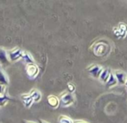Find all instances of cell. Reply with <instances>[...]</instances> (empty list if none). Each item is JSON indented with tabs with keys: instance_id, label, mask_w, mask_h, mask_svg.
Instances as JSON below:
<instances>
[{
	"instance_id": "9c48e42d",
	"label": "cell",
	"mask_w": 127,
	"mask_h": 123,
	"mask_svg": "<svg viewBox=\"0 0 127 123\" xmlns=\"http://www.w3.org/2000/svg\"><path fill=\"white\" fill-rule=\"evenodd\" d=\"M48 103L52 108H57L60 105V100L55 95H49L48 96Z\"/></svg>"
},
{
	"instance_id": "4fadbf2b",
	"label": "cell",
	"mask_w": 127,
	"mask_h": 123,
	"mask_svg": "<svg viewBox=\"0 0 127 123\" xmlns=\"http://www.w3.org/2000/svg\"><path fill=\"white\" fill-rule=\"evenodd\" d=\"M22 59H23V61L25 62V63H27V65H28V64L35 63V61H34L33 56H32L29 52H26V51H24V56H23Z\"/></svg>"
},
{
	"instance_id": "277c9868",
	"label": "cell",
	"mask_w": 127,
	"mask_h": 123,
	"mask_svg": "<svg viewBox=\"0 0 127 123\" xmlns=\"http://www.w3.org/2000/svg\"><path fill=\"white\" fill-rule=\"evenodd\" d=\"M106 49H107L106 44H103L101 42H99V43L95 44V46L94 48V53L96 56H100L106 53Z\"/></svg>"
},
{
	"instance_id": "52a82bcc",
	"label": "cell",
	"mask_w": 127,
	"mask_h": 123,
	"mask_svg": "<svg viewBox=\"0 0 127 123\" xmlns=\"http://www.w3.org/2000/svg\"><path fill=\"white\" fill-rule=\"evenodd\" d=\"M113 75L116 77V79H117V82L119 84H126L127 81V76L126 73L122 72V71H116V72L113 73Z\"/></svg>"
},
{
	"instance_id": "2e32d148",
	"label": "cell",
	"mask_w": 127,
	"mask_h": 123,
	"mask_svg": "<svg viewBox=\"0 0 127 123\" xmlns=\"http://www.w3.org/2000/svg\"><path fill=\"white\" fill-rule=\"evenodd\" d=\"M11 98L9 97L8 95L6 94V93L3 94H0V107H3L9 101H10Z\"/></svg>"
},
{
	"instance_id": "d6986e66",
	"label": "cell",
	"mask_w": 127,
	"mask_h": 123,
	"mask_svg": "<svg viewBox=\"0 0 127 123\" xmlns=\"http://www.w3.org/2000/svg\"><path fill=\"white\" fill-rule=\"evenodd\" d=\"M6 93V87L0 84V94H3Z\"/></svg>"
},
{
	"instance_id": "30bf717a",
	"label": "cell",
	"mask_w": 127,
	"mask_h": 123,
	"mask_svg": "<svg viewBox=\"0 0 127 123\" xmlns=\"http://www.w3.org/2000/svg\"><path fill=\"white\" fill-rule=\"evenodd\" d=\"M21 98H22L23 102H24V106H25L26 108L31 107V105L33 104V102H34L33 100L30 97V94H23L22 95H21Z\"/></svg>"
},
{
	"instance_id": "8992f818",
	"label": "cell",
	"mask_w": 127,
	"mask_h": 123,
	"mask_svg": "<svg viewBox=\"0 0 127 123\" xmlns=\"http://www.w3.org/2000/svg\"><path fill=\"white\" fill-rule=\"evenodd\" d=\"M87 70L89 71V73H90L94 77L98 78L100 76L103 69L99 65H92L91 67H89L88 69H87Z\"/></svg>"
},
{
	"instance_id": "6da1fadb",
	"label": "cell",
	"mask_w": 127,
	"mask_h": 123,
	"mask_svg": "<svg viewBox=\"0 0 127 123\" xmlns=\"http://www.w3.org/2000/svg\"><path fill=\"white\" fill-rule=\"evenodd\" d=\"M24 51L19 48H15L8 52V57L10 62H17L23 57Z\"/></svg>"
},
{
	"instance_id": "7a4b0ae2",
	"label": "cell",
	"mask_w": 127,
	"mask_h": 123,
	"mask_svg": "<svg viewBox=\"0 0 127 123\" xmlns=\"http://www.w3.org/2000/svg\"><path fill=\"white\" fill-rule=\"evenodd\" d=\"M60 103L62 106L63 107H68L70 105H72L74 101V97L72 94L70 93H64L61 95L60 99Z\"/></svg>"
},
{
	"instance_id": "9a60e30c",
	"label": "cell",
	"mask_w": 127,
	"mask_h": 123,
	"mask_svg": "<svg viewBox=\"0 0 127 123\" xmlns=\"http://www.w3.org/2000/svg\"><path fill=\"white\" fill-rule=\"evenodd\" d=\"M110 74H111L110 69H103L100 76H99V79H100L102 82H106L109 76H110Z\"/></svg>"
},
{
	"instance_id": "7c38bea8",
	"label": "cell",
	"mask_w": 127,
	"mask_h": 123,
	"mask_svg": "<svg viewBox=\"0 0 127 123\" xmlns=\"http://www.w3.org/2000/svg\"><path fill=\"white\" fill-rule=\"evenodd\" d=\"M0 84L3 85V86H5V87L9 84L8 77H7L5 73L3 72V70L2 69L1 66H0Z\"/></svg>"
},
{
	"instance_id": "e0dca14e",
	"label": "cell",
	"mask_w": 127,
	"mask_h": 123,
	"mask_svg": "<svg viewBox=\"0 0 127 123\" xmlns=\"http://www.w3.org/2000/svg\"><path fill=\"white\" fill-rule=\"evenodd\" d=\"M59 123H74V121L71 120L69 117L62 115L59 117Z\"/></svg>"
},
{
	"instance_id": "44dd1931",
	"label": "cell",
	"mask_w": 127,
	"mask_h": 123,
	"mask_svg": "<svg viewBox=\"0 0 127 123\" xmlns=\"http://www.w3.org/2000/svg\"><path fill=\"white\" fill-rule=\"evenodd\" d=\"M38 123H48V122H46L45 121H42V120H39V121H38Z\"/></svg>"
},
{
	"instance_id": "5bb4252c",
	"label": "cell",
	"mask_w": 127,
	"mask_h": 123,
	"mask_svg": "<svg viewBox=\"0 0 127 123\" xmlns=\"http://www.w3.org/2000/svg\"><path fill=\"white\" fill-rule=\"evenodd\" d=\"M105 83H106V87H107V88H111V87L115 86V85L118 84L117 79H116V77L114 76L113 73H111L110 76H109L108 80H107V82Z\"/></svg>"
},
{
	"instance_id": "ba28073f",
	"label": "cell",
	"mask_w": 127,
	"mask_h": 123,
	"mask_svg": "<svg viewBox=\"0 0 127 123\" xmlns=\"http://www.w3.org/2000/svg\"><path fill=\"white\" fill-rule=\"evenodd\" d=\"M10 62L7 51L3 49H0V64L3 66H6L9 65Z\"/></svg>"
},
{
	"instance_id": "603a6c76",
	"label": "cell",
	"mask_w": 127,
	"mask_h": 123,
	"mask_svg": "<svg viewBox=\"0 0 127 123\" xmlns=\"http://www.w3.org/2000/svg\"><path fill=\"white\" fill-rule=\"evenodd\" d=\"M126 86H127V81H126Z\"/></svg>"
},
{
	"instance_id": "8fae6325",
	"label": "cell",
	"mask_w": 127,
	"mask_h": 123,
	"mask_svg": "<svg viewBox=\"0 0 127 123\" xmlns=\"http://www.w3.org/2000/svg\"><path fill=\"white\" fill-rule=\"evenodd\" d=\"M29 94H30V97L33 100L34 102H38V101L42 99V94L37 89H32Z\"/></svg>"
},
{
	"instance_id": "ffe728a7",
	"label": "cell",
	"mask_w": 127,
	"mask_h": 123,
	"mask_svg": "<svg viewBox=\"0 0 127 123\" xmlns=\"http://www.w3.org/2000/svg\"><path fill=\"white\" fill-rule=\"evenodd\" d=\"M74 123H87L83 121H74Z\"/></svg>"
},
{
	"instance_id": "ac0fdd59",
	"label": "cell",
	"mask_w": 127,
	"mask_h": 123,
	"mask_svg": "<svg viewBox=\"0 0 127 123\" xmlns=\"http://www.w3.org/2000/svg\"><path fill=\"white\" fill-rule=\"evenodd\" d=\"M67 90H68V93H70V94H72V93L74 92V90H75V86H74V84H72V83H67Z\"/></svg>"
},
{
	"instance_id": "7402d4cb",
	"label": "cell",
	"mask_w": 127,
	"mask_h": 123,
	"mask_svg": "<svg viewBox=\"0 0 127 123\" xmlns=\"http://www.w3.org/2000/svg\"><path fill=\"white\" fill-rule=\"evenodd\" d=\"M23 123H35V122H27V121H24Z\"/></svg>"
},
{
	"instance_id": "5b68a950",
	"label": "cell",
	"mask_w": 127,
	"mask_h": 123,
	"mask_svg": "<svg viewBox=\"0 0 127 123\" xmlns=\"http://www.w3.org/2000/svg\"><path fill=\"white\" fill-rule=\"evenodd\" d=\"M114 34L117 36L118 37H122L124 38L127 34V26L126 24H119V26L117 29H114Z\"/></svg>"
},
{
	"instance_id": "3957f363",
	"label": "cell",
	"mask_w": 127,
	"mask_h": 123,
	"mask_svg": "<svg viewBox=\"0 0 127 123\" xmlns=\"http://www.w3.org/2000/svg\"><path fill=\"white\" fill-rule=\"evenodd\" d=\"M26 73L27 76L30 79H34L37 76L39 73V68L35 63L33 64H28L26 67Z\"/></svg>"
}]
</instances>
